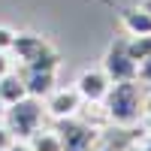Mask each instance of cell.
Instances as JSON below:
<instances>
[{
    "mask_svg": "<svg viewBox=\"0 0 151 151\" xmlns=\"http://www.w3.org/2000/svg\"><path fill=\"white\" fill-rule=\"evenodd\" d=\"M103 112L112 127H136L145 118L139 82H112L109 94L103 97Z\"/></svg>",
    "mask_w": 151,
    "mask_h": 151,
    "instance_id": "obj_1",
    "label": "cell"
},
{
    "mask_svg": "<svg viewBox=\"0 0 151 151\" xmlns=\"http://www.w3.org/2000/svg\"><path fill=\"white\" fill-rule=\"evenodd\" d=\"M103 73L109 76V82H136L139 64L127 52V36H118L115 42L106 48L103 55Z\"/></svg>",
    "mask_w": 151,
    "mask_h": 151,
    "instance_id": "obj_5",
    "label": "cell"
},
{
    "mask_svg": "<svg viewBox=\"0 0 151 151\" xmlns=\"http://www.w3.org/2000/svg\"><path fill=\"white\" fill-rule=\"evenodd\" d=\"M139 9H145L148 15H151V0H139Z\"/></svg>",
    "mask_w": 151,
    "mask_h": 151,
    "instance_id": "obj_22",
    "label": "cell"
},
{
    "mask_svg": "<svg viewBox=\"0 0 151 151\" xmlns=\"http://www.w3.org/2000/svg\"><path fill=\"white\" fill-rule=\"evenodd\" d=\"M12 42H15V30L6 27V24H0V52H9Z\"/></svg>",
    "mask_w": 151,
    "mask_h": 151,
    "instance_id": "obj_14",
    "label": "cell"
},
{
    "mask_svg": "<svg viewBox=\"0 0 151 151\" xmlns=\"http://www.w3.org/2000/svg\"><path fill=\"white\" fill-rule=\"evenodd\" d=\"M136 82H145V85H151V58L139 60V73H136Z\"/></svg>",
    "mask_w": 151,
    "mask_h": 151,
    "instance_id": "obj_15",
    "label": "cell"
},
{
    "mask_svg": "<svg viewBox=\"0 0 151 151\" xmlns=\"http://www.w3.org/2000/svg\"><path fill=\"white\" fill-rule=\"evenodd\" d=\"M145 130L151 133V112H148V115H145Z\"/></svg>",
    "mask_w": 151,
    "mask_h": 151,
    "instance_id": "obj_23",
    "label": "cell"
},
{
    "mask_svg": "<svg viewBox=\"0 0 151 151\" xmlns=\"http://www.w3.org/2000/svg\"><path fill=\"white\" fill-rule=\"evenodd\" d=\"M142 109H145V115L151 112V94H145V97H142Z\"/></svg>",
    "mask_w": 151,
    "mask_h": 151,
    "instance_id": "obj_21",
    "label": "cell"
},
{
    "mask_svg": "<svg viewBox=\"0 0 151 151\" xmlns=\"http://www.w3.org/2000/svg\"><path fill=\"white\" fill-rule=\"evenodd\" d=\"M12 142H15V136L9 133V127H6V124H0V151L12 148Z\"/></svg>",
    "mask_w": 151,
    "mask_h": 151,
    "instance_id": "obj_16",
    "label": "cell"
},
{
    "mask_svg": "<svg viewBox=\"0 0 151 151\" xmlns=\"http://www.w3.org/2000/svg\"><path fill=\"white\" fill-rule=\"evenodd\" d=\"M6 151H30V148H27V142L15 139V142H12V148H6Z\"/></svg>",
    "mask_w": 151,
    "mask_h": 151,
    "instance_id": "obj_18",
    "label": "cell"
},
{
    "mask_svg": "<svg viewBox=\"0 0 151 151\" xmlns=\"http://www.w3.org/2000/svg\"><path fill=\"white\" fill-rule=\"evenodd\" d=\"M139 145H142L145 151H151V133H145V136H139Z\"/></svg>",
    "mask_w": 151,
    "mask_h": 151,
    "instance_id": "obj_19",
    "label": "cell"
},
{
    "mask_svg": "<svg viewBox=\"0 0 151 151\" xmlns=\"http://www.w3.org/2000/svg\"><path fill=\"white\" fill-rule=\"evenodd\" d=\"M55 130L60 136V148H64V151H91V145L97 142V136H100V127H94L91 121H85L79 115L60 118Z\"/></svg>",
    "mask_w": 151,
    "mask_h": 151,
    "instance_id": "obj_4",
    "label": "cell"
},
{
    "mask_svg": "<svg viewBox=\"0 0 151 151\" xmlns=\"http://www.w3.org/2000/svg\"><path fill=\"white\" fill-rule=\"evenodd\" d=\"M3 112H6V106H3V100H0V118H3Z\"/></svg>",
    "mask_w": 151,
    "mask_h": 151,
    "instance_id": "obj_24",
    "label": "cell"
},
{
    "mask_svg": "<svg viewBox=\"0 0 151 151\" xmlns=\"http://www.w3.org/2000/svg\"><path fill=\"white\" fill-rule=\"evenodd\" d=\"M136 139V130L133 127H112V130H100L97 142L91 145V151H124L130 142Z\"/></svg>",
    "mask_w": 151,
    "mask_h": 151,
    "instance_id": "obj_9",
    "label": "cell"
},
{
    "mask_svg": "<svg viewBox=\"0 0 151 151\" xmlns=\"http://www.w3.org/2000/svg\"><path fill=\"white\" fill-rule=\"evenodd\" d=\"M73 88L82 94L85 103H103V97L109 94L112 82H109V76L103 70H85V73H79V79H76Z\"/></svg>",
    "mask_w": 151,
    "mask_h": 151,
    "instance_id": "obj_7",
    "label": "cell"
},
{
    "mask_svg": "<svg viewBox=\"0 0 151 151\" xmlns=\"http://www.w3.org/2000/svg\"><path fill=\"white\" fill-rule=\"evenodd\" d=\"M24 142H27L30 151H64V148H60V136H58L55 127H40V130H33Z\"/></svg>",
    "mask_w": 151,
    "mask_h": 151,
    "instance_id": "obj_12",
    "label": "cell"
},
{
    "mask_svg": "<svg viewBox=\"0 0 151 151\" xmlns=\"http://www.w3.org/2000/svg\"><path fill=\"white\" fill-rule=\"evenodd\" d=\"M127 52H130V58L139 64V60H145V58H151V33H145V36H127Z\"/></svg>",
    "mask_w": 151,
    "mask_h": 151,
    "instance_id": "obj_13",
    "label": "cell"
},
{
    "mask_svg": "<svg viewBox=\"0 0 151 151\" xmlns=\"http://www.w3.org/2000/svg\"><path fill=\"white\" fill-rule=\"evenodd\" d=\"M124 151H145V148H142V145H139V136H136V139H133V142H130V145H127V148H124Z\"/></svg>",
    "mask_w": 151,
    "mask_h": 151,
    "instance_id": "obj_20",
    "label": "cell"
},
{
    "mask_svg": "<svg viewBox=\"0 0 151 151\" xmlns=\"http://www.w3.org/2000/svg\"><path fill=\"white\" fill-rule=\"evenodd\" d=\"M6 73H12V55L9 52H0V79H3Z\"/></svg>",
    "mask_w": 151,
    "mask_h": 151,
    "instance_id": "obj_17",
    "label": "cell"
},
{
    "mask_svg": "<svg viewBox=\"0 0 151 151\" xmlns=\"http://www.w3.org/2000/svg\"><path fill=\"white\" fill-rule=\"evenodd\" d=\"M121 27L130 36H145V33H151V15L139 6H124L121 9Z\"/></svg>",
    "mask_w": 151,
    "mask_h": 151,
    "instance_id": "obj_10",
    "label": "cell"
},
{
    "mask_svg": "<svg viewBox=\"0 0 151 151\" xmlns=\"http://www.w3.org/2000/svg\"><path fill=\"white\" fill-rule=\"evenodd\" d=\"M15 73L21 76L24 88H27V97L45 100L48 94L55 91V73H58V70H33V67H18Z\"/></svg>",
    "mask_w": 151,
    "mask_h": 151,
    "instance_id": "obj_8",
    "label": "cell"
},
{
    "mask_svg": "<svg viewBox=\"0 0 151 151\" xmlns=\"http://www.w3.org/2000/svg\"><path fill=\"white\" fill-rule=\"evenodd\" d=\"M9 55H12V60H18V67H33V70H58L60 67L58 48L40 33H15Z\"/></svg>",
    "mask_w": 151,
    "mask_h": 151,
    "instance_id": "obj_2",
    "label": "cell"
},
{
    "mask_svg": "<svg viewBox=\"0 0 151 151\" xmlns=\"http://www.w3.org/2000/svg\"><path fill=\"white\" fill-rule=\"evenodd\" d=\"M42 115H45L42 100H36V97H24V100H18V103L6 106V112H3V124L9 127V133L15 136V139L24 142L33 130L42 127Z\"/></svg>",
    "mask_w": 151,
    "mask_h": 151,
    "instance_id": "obj_3",
    "label": "cell"
},
{
    "mask_svg": "<svg viewBox=\"0 0 151 151\" xmlns=\"http://www.w3.org/2000/svg\"><path fill=\"white\" fill-rule=\"evenodd\" d=\"M24 97H27V88H24L21 76L15 70L6 73L3 79H0V100H3V106H12V103H18V100H24Z\"/></svg>",
    "mask_w": 151,
    "mask_h": 151,
    "instance_id": "obj_11",
    "label": "cell"
},
{
    "mask_svg": "<svg viewBox=\"0 0 151 151\" xmlns=\"http://www.w3.org/2000/svg\"><path fill=\"white\" fill-rule=\"evenodd\" d=\"M82 103L85 100H82V94L76 91V88H55V91L45 97V115H52L55 121L73 118V115H79Z\"/></svg>",
    "mask_w": 151,
    "mask_h": 151,
    "instance_id": "obj_6",
    "label": "cell"
}]
</instances>
